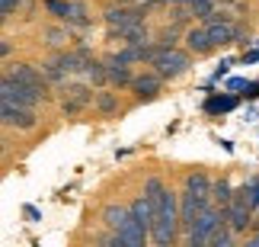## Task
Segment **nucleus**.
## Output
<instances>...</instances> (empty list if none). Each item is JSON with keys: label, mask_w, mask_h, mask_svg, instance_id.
I'll return each instance as SVG.
<instances>
[{"label": "nucleus", "mask_w": 259, "mask_h": 247, "mask_svg": "<svg viewBox=\"0 0 259 247\" xmlns=\"http://www.w3.org/2000/svg\"><path fill=\"white\" fill-rule=\"evenodd\" d=\"M189 64H192V52H179L176 45H170V48H160V45H157V52L151 58V67L163 77V81L183 77L189 71Z\"/></svg>", "instance_id": "7ed1b4c3"}, {"label": "nucleus", "mask_w": 259, "mask_h": 247, "mask_svg": "<svg viewBox=\"0 0 259 247\" xmlns=\"http://www.w3.org/2000/svg\"><path fill=\"white\" fill-rule=\"evenodd\" d=\"M186 48L192 55H208L211 48H218L214 42H211V36H208V26H192V29H186Z\"/></svg>", "instance_id": "f8f14e48"}, {"label": "nucleus", "mask_w": 259, "mask_h": 247, "mask_svg": "<svg viewBox=\"0 0 259 247\" xmlns=\"http://www.w3.org/2000/svg\"><path fill=\"white\" fill-rule=\"evenodd\" d=\"M90 16H87V7L80 0H71V16H67V26H87Z\"/></svg>", "instance_id": "aec40b11"}, {"label": "nucleus", "mask_w": 259, "mask_h": 247, "mask_svg": "<svg viewBox=\"0 0 259 247\" xmlns=\"http://www.w3.org/2000/svg\"><path fill=\"white\" fill-rule=\"evenodd\" d=\"M93 90L83 84H71V87H64V96H61V106H64V113H80L83 106L93 103Z\"/></svg>", "instance_id": "1a4fd4ad"}, {"label": "nucleus", "mask_w": 259, "mask_h": 247, "mask_svg": "<svg viewBox=\"0 0 259 247\" xmlns=\"http://www.w3.org/2000/svg\"><path fill=\"white\" fill-rule=\"evenodd\" d=\"M144 13H147L144 7H132V4H125V7H109L106 13H103V19H106L109 36L115 39L118 32H122V29L135 26V23H144Z\"/></svg>", "instance_id": "20e7f679"}, {"label": "nucleus", "mask_w": 259, "mask_h": 247, "mask_svg": "<svg viewBox=\"0 0 259 247\" xmlns=\"http://www.w3.org/2000/svg\"><path fill=\"white\" fill-rule=\"evenodd\" d=\"M0 100H7V103H16V106H29V110H35V103L42 100L32 87H26V84H19L13 81L10 74H4V84H0Z\"/></svg>", "instance_id": "423d86ee"}, {"label": "nucleus", "mask_w": 259, "mask_h": 247, "mask_svg": "<svg viewBox=\"0 0 259 247\" xmlns=\"http://www.w3.org/2000/svg\"><path fill=\"white\" fill-rule=\"evenodd\" d=\"M83 74H87V81H93L96 87H103V84L109 81V74H106V61H96V58H90V61H87Z\"/></svg>", "instance_id": "a211bd4d"}, {"label": "nucleus", "mask_w": 259, "mask_h": 247, "mask_svg": "<svg viewBox=\"0 0 259 247\" xmlns=\"http://www.w3.org/2000/svg\"><path fill=\"white\" fill-rule=\"evenodd\" d=\"M128 212H132V209H125V205H106V209H103V225L109 231H122Z\"/></svg>", "instance_id": "2eb2a0df"}, {"label": "nucleus", "mask_w": 259, "mask_h": 247, "mask_svg": "<svg viewBox=\"0 0 259 247\" xmlns=\"http://www.w3.org/2000/svg\"><path fill=\"white\" fill-rule=\"evenodd\" d=\"M205 110L208 113H227V110H234V100L231 96H214V100H208Z\"/></svg>", "instance_id": "5701e85b"}, {"label": "nucleus", "mask_w": 259, "mask_h": 247, "mask_svg": "<svg viewBox=\"0 0 259 247\" xmlns=\"http://www.w3.org/2000/svg\"><path fill=\"white\" fill-rule=\"evenodd\" d=\"M19 4H23V0H0V10H4V16H13L19 10Z\"/></svg>", "instance_id": "393cba45"}, {"label": "nucleus", "mask_w": 259, "mask_h": 247, "mask_svg": "<svg viewBox=\"0 0 259 247\" xmlns=\"http://www.w3.org/2000/svg\"><path fill=\"white\" fill-rule=\"evenodd\" d=\"M231 196H234V190H231V183L227 180H214V190H211V199H214V205H224L231 202Z\"/></svg>", "instance_id": "6ab92c4d"}, {"label": "nucleus", "mask_w": 259, "mask_h": 247, "mask_svg": "<svg viewBox=\"0 0 259 247\" xmlns=\"http://www.w3.org/2000/svg\"><path fill=\"white\" fill-rule=\"evenodd\" d=\"M45 39H48V45H52V48H61L67 42V32H64V29H48Z\"/></svg>", "instance_id": "b1692460"}, {"label": "nucleus", "mask_w": 259, "mask_h": 247, "mask_svg": "<svg viewBox=\"0 0 259 247\" xmlns=\"http://www.w3.org/2000/svg\"><path fill=\"white\" fill-rule=\"evenodd\" d=\"M93 106L103 116H112L115 110H118V96L112 93V90H96V96H93Z\"/></svg>", "instance_id": "f3484780"}, {"label": "nucleus", "mask_w": 259, "mask_h": 247, "mask_svg": "<svg viewBox=\"0 0 259 247\" xmlns=\"http://www.w3.org/2000/svg\"><path fill=\"white\" fill-rule=\"evenodd\" d=\"M118 39H122L125 45H144V42H151V39H147V26H144V23H135V26L122 29V32H118Z\"/></svg>", "instance_id": "dca6fc26"}, {"label": "nucleus", "mask_w": 259, "mask_h": 247, "mask_svg": "<svg viewBox=\"0 0 259 247\" xmlns=\"http://www.w3.org/2000/svg\"><path fill=\"white\" fill-rule=\"evenodd\" d=\"M160 193H163V183H160V177H147V183H144V196L151 202L160 199Z\"/></svg>", "instance_id": "4be33fe9"}, {"label": "nucleus", "mask_w": 259, "mask_h": 247, "mask_svg": "<svg viewBox=\"0 0 259 247\" xmlns=\"http://www.w3.org/2000/svg\"><path fill=\"white\" fill-rule=\"evenodd\" d=\"M7 74L13 77V81H19V84L32 87L42 100L48 96V77H45V71H38V67H32V64H7Z\"/></svg>", "instance_id": "0eeeda50"}, {"label": "nucleus", "mask_w": 259, "mask_h": 247, "mask_svg": "<svg viewBox=\"0 0 259 247\" xmlns=\"http://www.w3.org/2000/svg\"><path fill=\"white\" fill-rule=\"evenodd\" d=\"M160 84H163V77L157 74V71L135 74V81H132V90H135V96H138V103H147V100H154V96L160 93Z\"/></svg>", "instance_id": "6e6552de"}, {"label": "nucleus", "mask_w": 259, "mask_h": 247, "mask_svg": "<svg viewBox=\"0 0 259 247\" xmlns=\"http://www.w3.org/2000/svg\"><path fill=\"white\" fill-rule=\"evenodd\" d=\"M227 219H224V209L221 205H214V202H208L202 212H198V219H195V225L186 231V244L189 247H205V244H211V238H214V231L221 228Z\"/></svg>", "instance_id": "f03ea898"}, {"label": "nucleus", "mask_w": 259, "mask_h": 247, "mask_svg": "<svg viewBox=\"0 0 259 247\" xmlns=\"http://www.w3.org/2000/svg\"><path fill=\"white\" fill-rule=\"evenodd\" d=\"M186 190L192 193L198 202H205V205H208V202H214V199H211V190H214V183L208 180V177H205L202 170H192V173H186Z\"/></svg>", "instance_id": "ddd939ff"}, {"label": "nucleus", "mask_w": 259, "mask_h": 247, "mask_svg": "<svg viewBox=\"0 0 259 247\" xmlns=\"http://www.w3.org/2000/svg\"><path fill=\"white\" fill-rule=\"evenodd\" d=\"M246 244H250V247H259V231L253 234V238H246Z\"/></svg>", "instance_id": "bb28decb"}, {"label": "nucleus", "mask_w": 259, "mask_h": 247, "mask_svg": "<svg viewBox=\"0 0 259 247\" xmlns=\"http://www.w3.org/2000/svg\"><path fill=\"white\" fill-rule=\"evenodd\" d=\"M45 10L67 23V16H71V0H45Z\"/></svg>", "instance_id": "412c9836"}, {"label": "nucleus", "mask_w": 259, "mask_h": 247, "mask_svg": "<svg viewBox=\"0 0 259 247\" xmlns=\"http://www.w3.org/2000/svg\"><path fill=\"white\" fill-rule=\"evenodd\" d=\"M202 209H205V202H198V199H195V196L189 193V190H186L183 196H179V219H183V231L192 228Z\"/></svg>", "instance_id": "4468645a"}, {"label": "nucleus", "mask_w": 259, "mask_h": 247, "mask_svg": "<svg viewBox=\"0 0 259 247\" xmlns=\"http://www.w3.org/2000/svg\"><path fill=\"white\" fill-rule=\"evenodd\" d=\"M103 61H106L109 84H115V87H132L135 74H132V67H128V61H125L122 55H109V58H103Z\"/></svg>", "instance_id": "9d476101"}, {"label": "nucleus", "mask_w": 259, "mask_h": 247, "mask_svg": "<svg viewBox=\"0 0 259 247\" xmlns=\"http://www.w3.org/2000/svg\"><path fill=\"white\" fill-rule=\"evenodd\" d=\"M0 116H4V125L7 128H19V132H32L38 116L35 110H29V106H16V103H7L0 100Z\"/></svg>", "instance_id": "39448f33"}, {"label": "nucleus", "mask_w": 259, "mask_h": 247, "mask_svg": "<svg viewBox=\"0 0 259 247\" xmlns=\"http://www.w3.org/2000/svg\"><path fill=\"white\" fill-rule=\"evenodd\" d=\"M208 36H211V42L214 45H227V42H234V39H240V29H237L227 16H218V19H208Z\"/></svg>", "instance_id": "9b49d317"}, {"label": "nucleus", "mask_w": 259, "mask_h": 247, "mask_svg": "<svg viewBox=\"0 0 259 247\" xmlns=\"http://www.w3.org/2000/svg\"><path fill=\"white\" fill-rule=\"evenodd\" d=\"M179 231H183V219H179V196L173 190L160 193V199L154 202V228H151V241L157 247H166L179 238Z\"/></svg>", "instance_id": "f257e3e1"}, {"label": "nucleus", "mask_w": 259, "mask_h": 247, "mask_svg": "<svg viewBox=\"0 0 259 247\" xmlns=\"http://www.w3.org/2000/svg\"><path fill=\"white\" fill-rule=\"evenodd\" d=\"M10 52H13V42H10V39H4V42H0V55H10Z\"/></svg>", "instance_id": "a878e982"}]
</instances>
